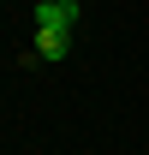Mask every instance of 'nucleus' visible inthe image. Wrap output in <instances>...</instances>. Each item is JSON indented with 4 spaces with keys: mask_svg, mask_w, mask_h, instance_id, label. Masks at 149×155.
<instances>
[{
    "mask_svg": "<svg viewBox=\"0 0 149 155\" xmlns=\"http://www.w3.org/2000/svg\"><path fill=\"white\" fill-rule=\"evenodd\" d=\"M78 24V0H42L36 6V30H72Z\"/></svg>",
    "mask_w": 149,
    "mask_h": 155,
    "instance_id": "f257e3e1",
    "label": "nucleus"
},
{
    "mask_svg": "<svg viewBox=\"0 0 149 155\" xmlns=\"http://www.w3.org/2000/svg\"><path fill=\"white\" fill-rule=\"evenodd\" d=\"M36 54L42 60H66L72 54V30H36Z\"/></svg>",
    "mask_w": 149,
    "mask_h": 155,
    "instance_id": "f03ea898",
    "label": "nucleus"
}]
</instances>
